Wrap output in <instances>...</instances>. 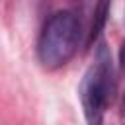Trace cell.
I'll return each mask as SVG.
<instances>
[{"label":"cell","instance_id":"cell-1","mask_svg":"<svg viewBox=\"0 0 125 125\" xmlns=\"http://www.w3.org/2000/svg\"><path fill=\"white\" fill-rule=\"evenodd\" d=\"M82 39V21L72 10L53 12L37 39V57L45 68H59L68 62Z\"/></svg>","mask_w":125,"mask_h":125},{"label":"cell","instance_id":"cell-2","mask_svg":"<svg viewBox=\"0 0 125 125\" xmlns=\"http://www.w3.org/2000/svg\"><path fill=\"white\" fill-rule=\"evenodd\" d=\"M113 92V64L111 55L104 43L98 45L92 64L82 76L78 96L88 125H104V115Z\"/></svg>","mask_w":125,"mask_h":125},{"label":"cell","instance_id":"cell-3","mask_svg":"<svg viewBox=\"0 0 125 125\" xmlns=\"http://www.w3.org/2000/svg\"><path fill=\"white\" fill-rule=\"evenodd\" d=\"M107 12H109V4L102 2V4L96 6L94 20H92V27H90V31H88V45H90L92 41H96V37L100 35L102 27H104V23H105V16H107Z\"/></svg>","mask_w":125,"mask_h":125},{"label":"cell","instance_id":"cell-4","mask_svg":"<svg viewBox=\"0 0 125 125\" xmlns=\"http://www.w3.org/2000/svg\"><path fill=\"white\" fill-rule=\"evenodd\" d=\"M119 66L125 70V39L121 41V47H119Z\"/></svg>","mask_w":125,"mask_h":125}]
</instances>
